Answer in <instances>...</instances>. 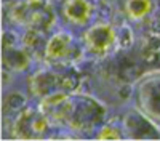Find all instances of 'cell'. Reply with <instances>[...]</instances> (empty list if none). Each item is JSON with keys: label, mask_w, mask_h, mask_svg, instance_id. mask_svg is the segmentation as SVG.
Segmentation results:
<instances>
[{"label": "cell", "mask_w": 160, "mask_h": 141, "mask_svg": "<svg viewBox=\"0 0 160 141\" xmlns=\"http://www.w3.org/2000/svg\"><path fill=\"white\" fill-rule=\"evenodd\" d=\"M24 104H26L24 95H21V93H13V95H10V98H8V106H10L11 109H21V108H24Z\"/></svg>", "instance_id": "obj_1"}, {"label": "cell", "mask_w": 160, "mask_h": 141, "mask_svg": "<svg viewBox=\"0 0 160 141\" xmlns=\"http://www.w3.org/2000/svg\"><path fill=\"white\" fill-rule=\"evenodd\" d=\"M131 93H133V88L128 83H125V85H122V87L118 88V96L122 98V99H128L131 96Z\"/></svg>", "instance_id": "obj_2"}, {"label": "cell", "mask_w": 160, "mask_h": 141, "mask_svg": "<svg viewBox=\"0 0 160 141\" xmlns=\"http://www.w3.org/2000/svg\"><path fill=\"white\" fill-rule=\"evenodd\" d=\"M3 43H5V47H10V45H13V43H16V37H15V34L5 32V34H3Z\"/></svg>", "instance_id": "obj_3"}, {"label": "cell", "mask_w": 160, "mask_h": 141, "mask_svg": "<svg viewBox=\"0 0 160 141\" xmlns=\"http://www.w3.org/2000/svg\"><path fill=\"white\" fill-rule=\"evenodd\" d=\"M149 48L154 51L160 50V37H151L149 38Z\"/></svg>", "instance_id": "obj_4"}, {"label": "cell", "mask_w": 160, "mask_h": 141, "mask_svg": "<svg viewBox=\"0 0 160 141\" xmlns=\"http://www.w3.org/2000/svg\"><path fill=\"white\" fill-rule=\"evenodd\" d=\"M151 31H152L155 35L160 34V18H155V19L151 23Z\"/></svg>", "instance_id": "obj_5"}, {"label": "cell", "mask_w": 160, "mask_h": 141, "mask_svg": "<svg viewBox=\"0 0 160 141\" xmlns=\"http://www.w3.org/2000/svg\"><path fill=\"white\" fill-rule=\"evenodd\" d=\"M99 15H101L102 18H109V16H111V7H109V5H101Z\"/></svg>", "instance_id": "obj_6"}, {"label": "cell", "mask_w": 160, "mask_h": 141, "mask_svg": "<svg viewBox=\"0 0 160 141\" xmlns=\"http://www.w3.org/2000/svg\"><path fill=\"white\" fill-rule=\"evenodd\" d=\"M35 40V34H32V32H29L28 34V37H26V43L28 45H32V42Z\"/></svg>", "instance_id": "obj_7"}, {"label": "cell", "mask_w": 160, "mask_h": 141, "mask_svg": "<svg viewBox=\"0 0 160 141\" xmlns=\"http://www.w3.org/2000/svg\"><path fill=\"white\" fill-rule=\"evenodd\" d=\"M157 18H160V10L157 11Z\"/></svg>", "instance_id": "obj_8"}]
</instances>
